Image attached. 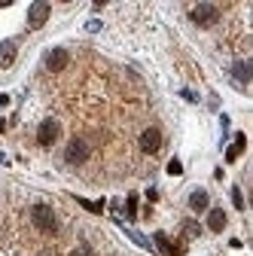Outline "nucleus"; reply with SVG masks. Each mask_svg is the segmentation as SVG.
Masks as SVG:
<instances>
[{
	"instance_id": "7",
	"label": "nucleus",
	"mask_w": 253,
	"mask_h": 256,
	"mask_svg": "<svg viewBox=\"0 0 253 256\" xmlns=\"http://www.w3.org/2000/svg\"><path fill=\"white\" fill-rule=\"evenodd\" d=\"M68 61H70L68 49H52V52L46 55V68H49L52 74H61V70L68 68Z\"/></svg>"
},
{
	"instance_id": "14",
	"label": "nucleus",
	"mask_w": 253,
	"mask_h": 256,
	"mask_svg": "<svg viewBox=\"0 0 253 256\" xmlns=\"http://www.w3.org/2000/svg\"><path fill=\"white\" fill-rule=\"evenodd\" d=\"M125 210H128V216H132V220L138 216V196H128V202H125Z\"/></svg>"
},
{
	"instance_id": "17",
	"label": "nucleus",
	"mask_w": 253,
	"mask_h": 256,
	"mask_svg": "<svg viewBox=\"0 0 253 256\" xmlns=\"http://www.w3.org/2000/svg\"><path fill=\"white\" fill-rule=\"evenodd\" d=\"M232 202H235V208H238V210H244V196H241V189H238V186L232 189Z\"/></svg>"
},
{
	"instance_id": "6",
	"label": "nucleus",
	"mask_w": 253,
	"mask_h": 256,
	"mask_svg": "<svg viewBox=\"0 0 253 256\" xmlns=\"http://www.w3.org/2000/svg\"><path fill=\"white\" fill-rule=\"evenodd\" d=\"M159 146H162V132L159 128H146V132L140 134V150L144 152H159Z\"/></svg>"
},
{
	"instance_id": "4",
	"label": "nucleus",
	"mask_w": 253,
	"mask_h": 256,
	"mask_svg": "<svg viewBox=\"0 0 253 256\" xmlns=\"http://www.w3.org/2000/svg\"><path fill=\"white\" fill-rule=\"evenodd\" d=\"M58 122L55 119H46V122H40V128H37V144L40 146H52L55 140H58Z\"/></svg>"
},
{
	"instance_id": "9",
	"label": "nucleus",
	"mask_w": 253,
	"mask_h": 256,
	"mask_svg": "<svg viewBox=\"0 0 253 256\" xmlns=\"http://www.w3.org/2000/svg\"><path fill=\"white\" fill-rule=\"evenodd\" d=\"M208 229H210V232H223V229H226V210L214 208V210L208 214Z\"/></svg>"
},
{
	"instance_id": "5",
	"label": "nucleus",
	"mask_w": 253,
	"mask_h": 256,
	"mask_svg": "<svg viewBox=\"0 0 253 256\" xmlns=\"http://www.w3.org/2000/svg\"><path fill=\"white\" fill-rule=\"evenodd\" d=\"M64 158L70 165H82L86 158H88V144L86 140H80V138H74L70 144H68V152H64Z\"/></svg>"
},
{
	"instance_id": "3",
	"label": "nucleus",
	"mask_w": 253,
	"mask_h": 256,
	"mask_svg": "<svg viewBox=\"0 0 253 256\" xmlns=\"http://www.w3.org/2000/svg\"><path fill=\"white\" fill-rule=\"evenodd\" d=\"M49 12H52V6L46 4V0H37V4H30V10H28V24H30V28H43L46 18H49Z\"/></svg>"
},
{
	"instance_id": "18",
	"label": "nucleus",
	"mask_w": 253,
	"mask_h": 256,
	"mask_svg": "<svg viewBox=\"0 0 253 256\" xmlns=\"http://www.w3.org/2000/svg\"><path fill=\"white\" fill-rule=\"evenodd\" d=\"M186 235H198V222L189 220V222H186Z\"/></svg>"
},
{
	"instance_id": "10",
	"label": "nucleus",
	"mask_w": 253,
	"mask_h": 256,
	"mask_svg": "<svg viewBox=\"0 0 253 256\" xmlns=\"http://www.w3.org/2000/svg\"><path fill=\"white\" fill-rule=\"evenodd\" d=\"M12 61H16V43L12 40L0 43V68H10Z\"/></svg>"
},
{
	"instance_id": "16",
	"label": "nucleus",
	"mask_w": 253,
	"mask_h": 256,
	"mask_svg": "<svg viewBox=\"0 0 253 256\" xmlns=\"http://www.w3.org/2000/svg\"><path fill=\"white\" fill-rule=\"evenodd\" d=\"M168 174H183V165H180V158H171V162H168Z\"/></svg>"
},
{
	"instance_id": "2",
	"label": "nucleus",
	"mask_w": 253,
	"mask_h": 256,
	"mask_svg": "<svg viewBox=\"0 0 253 256\" xmlns=\"http://www.w3.org/2000/svg\"><path fill=\"white\" fill-rule=\"evenodd\" d=\"M189 18H192L198 28H210V24H216V18H220V10H216L214 4H198L192 12H189Z\"/></svg>"
},
{
	"instance_id": "8",
	"label": "nucleus",
	"mask_w": 253,
	"mask_h": 256,
	"mask_svg": "<svg viewBox=\"0 0 253 256\" xmlns=\"http://www.w3.org/2000/svg\"><path fill=\"white\" fill-rule=\"evenodd\" d=\"M156 244H159V250L165 256H183V244H174L165 232H156Z\"/></svg>"
},
{
	"instance_id": "12",
	"label": "nucleus",
	"mask_w": 253,
	"mask_h": 256,
	"mask_svg": "<svg viewBox=\"0 0 253 256\" xmlns=\"http://www.w3.org/2000/svg\"><path fill=\"white\" fill-rule=\"evenodd\" d=\"M189 208H192L196 214H202V210L208 208V192H204V189H196L192 196H189Z\"/></svg>"
},
{
	"instance_id": "15",
	"label": "nucleus",
	"mask_w": 253,
	"mask_h": 256,
	"mask_svg": "<svg viewBox=\"0 0 253 256\" xmlns=\"http://www.w3.org/2000/svg\"><path fill=\"white\" fill-rule=\"evenodd\" d=\"M80 204L86 210H92V214H101V202H86V198H80Z\"/></svg>"
},
{
	"instance_id": "19",
	"label": "nucleus",
	"mask_w": 253,
	"mask_h": 256,
	"mask_svg": "<svg viewBox=\"0 0 253 256\" xmlns=\"http://www.w3.org/2000/svg\"><path fill=\"white\" fill-rule=\"evenodd\" d=\"M43 256H55V253H52V250H46V253H43Z\"/></svg>"
},
{
	"instance_id": "13",
	"label": "nucleus",
	"mask_w": 253,
	"mask_h": 256,
	"mask_svg": "<svg viewBox=\"0 0 253 256\" xmlns=\"http://www.w3.org/2000/svg\"><path fill=\"white\" fill-rule=\"evenodd\" d=\"M232 74H235V80H238L241 86H247V82H250V64H247V61H235V64H232Z\"/></svg>"
},
{
	"instance_id": "11",
	"label": "nucleus",
	"mask_w": 253,
	"mask_h": 256,
	"mask_svg": "<svg viewBox=\"0 0 253 256\" xmlns=\"http://www.w3.org/2000/svg\"><path fill=\"white\" fill-rule=\"evenodd\" d=\"M244 146H247V138H244V134L238 132V134H235V144H232V146L226 150V162H235V158H238V156L244 152Z\"/></svg>"
},
{
	"instance_id": "1",
	"label": "nucleus",
	"mask_w": 253,
	"mask_h": 256,
	"mask_svg": "<svg viewBox=\"0 0 253 256\" xmlns=\"http://www.w3.org/2000/svg\"><path fill=\"white\" fill-rule=\"evenodd\" d=\"M30 220H34V226L40 232H46V235L58 232V220H55V210L49 204H34L30 208Z\"/></svg>"
}]
</instances>
